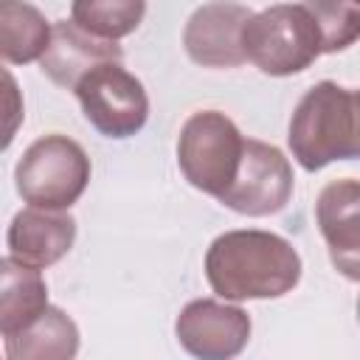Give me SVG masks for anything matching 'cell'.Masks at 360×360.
Returning a JSON list of instances; mask_svg holds the SVG:
<instances>
[{
  "mask_svg": "<svg viewBox=\"0 0 360 360\" xmlns=\"http://www.w3.org/2000/svg\"><path fill=\"white\" fill-rule=\"evenodd\" d=\"M70 14L84 31L101 39H121L141 25L146 0H73Z\"/></svg>",
  "mask_w": 360,
  "mask_h": 360,
  "instance_id": "cell-16",
  "label": "cell"
},
{
  "mask_svg": "<svg viewBox=\"0 0 360 360\" xmlns=\"http://www.w3.org/2000/svg\"><path fill=\"white\" fill-rule=\"evenodd\" d=\"M205 276L228 301L278 298L301 278V256L270 231H228L205 253Z\"/></svg>",
  "mask_w": 360,
  "mask_h": 360,
  "instance_id": "cell-1",
  "label": "cell"
},
{
  "mask_svg": "<svg viewBox=\"0 0 360 360\" xmlns=\"http://www.w3.org/2000/svg\"><path fill=\"white\" fill-rule=\"evenodd\" d=\"M315 214L335 270L360 281V180L343 177L326 183L318 194Z\"/></svg>",
  "mask_w": 360,
  "mask_h": 360,
  "instance_id": "cell-10",
  "label": "cell"
},
{
  "mask_svg": "<svg viewBox=\"0 0 360 360\" xmlns=\"http://www.w3.org/2000/svg\"><path fill=\"white\" fill-rule=\"evenodd\" d=\"M73 93L84 118L107 138H129L149 118L146 90L121 62H101L79 79Z\"/></svg>",
  "mask_w": 360,
  "mask_h": 360,
  "instance_id": "cell-6",
  "label": "cell"
},
{
  "mask_svg": "<svg viewBox=\"0 0 360 360\" xmlns=\"http://www.w3.org/2000/svg\"><path fill=\"white\" fill-rule=\"evenodd\" d=\"M51 25L39 8L25 0L0 3V51L11 65H25L42 59L51 45Z\"/></svg>",
  "mask_w": 360,
  "mask_h": 360,
  "instance_id": "cell-15",
  "label": "cell"
},
{
  "mask_svg": "<svg viewBox=\"0 0 360 360\" xmlns=\"http://www.w3.org/2000/svg\"><path fill=\"white\" fill-rule=\"evenodd\" d=\"M245 152V138L236 124L217 110L194 112L177 138V163L186 180L211 194L222 197L236 180Z\"/></svg>",
  "mask_w": 360,
  "mask_h": 360,
  "instance_id": "cell-5",
  "label": "cell"
},
{
  "mask_svg": "<svg viewBox=\"0 0 360 360\" xmlns=\"http://www.w3.org/2000/svg\"><path fill=\"white\" fill-rule=\"evenodd\" d=\"M48 307V287L39 267L22 264L17 259H3L0 264V332L3 338L22 332Z\"/></svg>",
  "mask_w": 360,
  "mask_h": 360,
  "instance_id": "cell-13",
  "label": "cell"
},
{
  "mask_svg": "<svg viewBox=\"0 0 360 360\" xmlns=\"http://www.w3.org/2000/svg\"><path fill=\"white\" fill-rule=\"evenodd\" d=\"M242 45L245 56L267 76L301 73L323 53V37L307 3H278L253 14Z\"/></svg>",
  "mask_w": 360,
  "mask_h": 360,
  "instance_id": "cell-3",
  "label": "cell"
},
{
  "mask_svg": "<svg viewBox=\"0 0 360 360\" xmlns=\"http://www.w3.org/2000/svg\"><path fill=\"white\" fill-rule=\"evenodd\" d=\"M318 20L323 53L343 51L360 39V3L357 0H304Z\"/></svg>",
  "mask_w": 360,
  "mask_h": 360,
  "instance_id": "cell-17",
  "label": "cell"
},
{
  "mask_svg": "<svg viewBox=\"0 0 360 360\" xmlns=\"http://www.w3.org/2000/svg\"><path fill=\"white\" fill-rule=\"evenodd\" d=\"M357 3H360V0H357Z\"/></svg>",
  "mask_w": 360,
  "mask_h": 360,
  "instance_id": "cell-19",
  "label": "cell"
},
{
  "mask_svg": "<svg viewBox=\"0 0 360 360\" xmlns=\"http://www.w3.org/2000/svg\"><path fill=\"white\" fill-rule=\"evenodd\" d=\"M76 239V219L62 208H22L14 214L8 225V253L11 259L31 264V267H51L56 264Z\"/></svg>",
  "mask_w": 360,
  "mask_h": 360,
  "instance_id": "cell-11",
  "label": "cell"
},
{
  "mask_svg": "<svg viewBox=\"0 0 360 360\" xmlns=\"http://www.w3.org/2000/svg\"><path fill=\"white\" fill-rule=\"evenodd\" d=\"M3 343L8 360H65L79 352V329L59 307H45L39 318Z\"/></svg>",
  "mask_w": 360,
  "mask_h": 360,
  "instance_id": "cell-14",
  "label": "cell"
},
{
  "mask_svg": "<svg viewBox=\"0 0 360 360\" xmlns=\"http://www.w3.org/2000/svg\"><path fill=\"white\" fill-rule=\"evenodd\" d=\"M290 194H292V166L284 158V152L273 143L248 138L236 180L219 197V202L248 217H267L281 211Z\"/></svg>",
  "mask_w": 360,
  "mask_h": 360,
  "instance_id": "cell-7",
  "label": "cell"
},
{
  "mask_svg": "<svg viewBox=\"0 0 360 360\" xmlns=\"http://www.w3.org/2000/svg\"><path fill=\"white\" fill-rule=\"evenodd\" d=\"M357 318H360V301H357Z\"/></svg>",
  "mask_w": 360,
  "mask_h": 360,
  "instance_id": "cell-18",
  "label": "cell"
},
{
  "mask_svg": "<svg viewBox=\"0 0 360 360\" xmlns=\"http://www.w3.org/2000/svg\"><path fill=\"white\" fill-rule=\"evenodd\" d=\"M253 11L233 0H214L200 6L183 31L186 53L202 68H236L242 65L245 45L242 31Z\"/></svg>",
  "mask_w": 360,
  "mask_h": 360,
  "instance_id": "cell-9",
  "label": "cell"
},
{
  "mask_svg": "<svg viewBox=\"0 0 360 360\" xmlns=\"http://www.w3.org/2000/svg\"><path fill=\"white\" fill-rule=\"evenodd\" d=\"M121 56L124 53L115 39H101L73 20H59L51 31V45L42 53L39 68L53 84L73 90L84 73H90L101 62H121Z\"/></svg>",
  "mask_w": 360,
  "mask_h": 360,
  "instance_id": "cell-12",
  "label": "cell"
},
{
  "mask_svg": "<svg viewBox=\"0 0 360 360\" xmlns=\"http://www.w3.org/2000/svg\"><path fill=\"white\" fill-rule=\"evenodd\" d=\"M17 191L25 202L39 208H70L90 183V158L68 135H45L34 141L17 169Z\"/></svg>",
  "mask_w": 360,
  "mask_h": 360,
  "instance_id": "cell-4",
  "label": "cell"
},
{
  "mask_svg": "<svg viewBox=\"0 0 360 360\" xmlns=\"http://www.w3.org/2000/svg\"><path fill=\"white\" fill-rule=\"evenodd\" d=\"M180 346L202 360H225L239 354L250 338V318L242 307L197 298L183 307L174 323Z\"/></svg>",
  "mask_w": 360,
  "mask_h": 360,
  "instance_id": "cell-8",
  "label": "cell"
},
{
  "mask_svg": "<svg viewBox=\"0 0 360 360\" xmlns=\"http://www.w3.org/2000/svg\"><path fill=\"white\" fill-rule=\"evenodd\" d=\"M290 149L307 172L360 158V90L318 82L290 118Z\"/></svg>",
  "mask_w": 360,
  "mask_h": 360,
  "instance_id": "cell-2",
  "label": "cell"
}]
</instances>
